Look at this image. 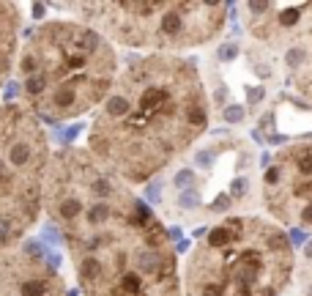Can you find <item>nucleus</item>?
<instances>
[{
  "instance_id": "10",
  "label": "nucleus",
  "mask_w": 312,
  "mask_h": 296,
  "mask_svg": "<svg viewBox=\"0 0 312 296\" xmlns=\"http://www.w3.org/2000/svg\"><path fill=\"white\" fill-rule=\"evenodd\" d=\"M236 55H239V47H236L233 42L225 44V47H219V52H216V58H219V60H233Z\"/></svg>"
},
{
  "instance_id": "3",
  "label": "nucleus",
  "mask_w": 312,
  "mask_h": 296,
  "mask_svg": "<svg viewBox=\"0 0 312 296\" xmlns=\"http://www.w3.org/2000/svg\"><path fill=\"white\" fill-rule=\"evenodd\" d=\"M241 11L249 36L257 42L252 69L260 77H274L282 69V83L312 102V0H252Z\"/></svg>"
},
{
  "instance_id": "13",
  "label": "nucleus",
  "mask_w": 312,
  "mask_h": 296,
  "mask_svg": "<svg viewBox=\"0 0 312 296\" xmlns=\"http://www.w3.org/2000/svg\"><path fill=\"white\" fill-rule=\"evenodd\" d=\"M230 203H233V200H230L227 195H219V198H216L214 203H211V211H227Z\"/></svg>"
},
{
  "instance_id": "12",
  "label": "nucleus",
  "mask_w": 312,
  "mask_h": 296,
  "mask_svg": "<svg viewBox=\"0 0 312 296\" xmlns=\"http://www.w3.org/2000/svg\"><path fill=\"white\" fill-rule=\"evenodd\" d=\"M263 96H266V91H263V85H252V88H249L247 91V99H249V107H252V104H257V102H260V99Z\"/></svg>"
},
{
  "instance_id": "9",
  "label": "nucleus",
  "mask_w": 312,
  "mask_h": 296,
  "mask_svg": "<svg viewBox=\"0 0 312 296\" xmlns=\"http://www.w3.org/2000/svg\"><path fill=\"white\" fill-rule=\"evenodd\" d=\"M173 184L178 187V190H184V187H192V184H194V173H192V170H181L178 176L173 178Z\"/></svg>"
},
{
  "instance_id": "11",
  "label": "nucleus",
  "mask_w": 312,
  "mask_h": 296,
  "mask_svg": "<svg viewBox=\"0 0 312 296\" xmlns=\"http://www.w3.org/2000/svg\"><path fill=\"white\" fill-rule=\"evenodd\" d=\"M247 190H249V178H236L233 187H230V195H233V198H244Z\"/></svg>"
},
{
  "instance_id": "7",
  "label": "nucleus",
  "mask_w": 312,
  "mask_h": 296,
  "mask_svg": "<svg viewBox=\"0 0 312 296\" xmlns=\"http://www.w3.org/2000/svg\"><path fill=\"white\" fill-rule=\"evenodd\" d=\"M222 118H225L227 124H241L244 121V107H239V104L225 107V110H222Z\"/></svg>"
},
{
  "instance_id": "6",
  "label": "nucleus",
  "mask_w": 312,
  "mask_h": 296,
  "mask_svg": "<svg viewBox=\"0 0 312 296\" xmlns=\"http://www.w3.org/2000/svg\"><path fill=\"white\" fill-rule=\"evenodd\" d=\"M296 274H298V282H301V288H304V296H312V261H304V264L296 269Z\"/></svg>"
},
{
  "instance_id": "5",
  "label": "nucleus",
  "mask_w": 312,
  "mask_h": 296,
  "mask_svg": "<svg viewBox=\"0 0 312 296\" xmlns=\"http://www.w3.org/2000/svg\"><path fill=\"white\" fill-rule=\"evenodd\" d=\"M263 203L277 222L312 231V137L282 145L268 159Z\"/></svg>"
},
{
  "instance_id": "2",
  "label": "nucleus",
  "mask_w": 312,
  "mask_h": 296,
  "mask_svg": "<svg viewBox=\"0 0 312 296\" xmlns=\"http://www.w3.org/2000/svg\"><path fill=\"white\" fill-rule=\"evenodd\" d=\"M296 274L290 236L263 217H225L184 269L186 296H282Z\"/></svg>"
},
{
  "instance_id": "1",
  "label": "nucleus",
  "mask_w": 312,
  "mask_h": 296,
  "mask_svg": "<svg viewBox=\"0 0 312 296\" xmlns=\"http://www.w3.org/2000/svg\"><path fill=\"white\" fill-rule=\"evenodd\" d=\"M129 110L93 124L91 148L129 181H148L208 129V99L194 60L153 55L132 60L118 85Z\"/></svg>"
},
{
  "instance_id": "4",
  "label": "nucleus",
  "mask_w": 312,
  "mask_h": 296,
  "mask_svg": "<svg viewBox=\"0 0 312 296\" xmlns=\"http://www.w3.org/2000/svg\"><path fill=\"white\" fill-rule=\"evenodd\" d=\"M110 6L118 11L112 25L121 42L156 50H184L211 42L225 28L230 11L225 3L198 0H129Z\"/></svg>"
},
{
  "instance_id": "14",
  "label": "nucleus",
  "mask_w": 312,
  "mask_h": 296,
  "mask_svg": "<svg viewBox=\"0 0 312 296\" xmlns=\"http://www.w3.org/2000/svg\"><path fill=\"white\" fill-rule=\"evenodd\" d=\"M33 17H36V19H42V17H44V6H38V3L33 6Z\"/></svg>"
},
{
  "instance_id": "8",
  "label": "nucleus",
  "mask_w": 312,
  "mask_h": 296,
  "mask_svg": "<svg viewBox=\"0 0 312 296\" xmlns=\"http://www.w3.org/2000/svg\"><path fill=\"white\" fill-rule=\"evenodd\" d=\"M178 206H181V208H194V206H200V198H198V192H194V190H186V192H181V195H178Z\"/></svg>"
}]
</instances>
